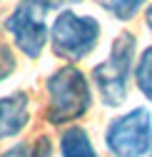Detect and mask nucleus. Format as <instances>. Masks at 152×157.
Returning <instances> with one entry per match:
<instances>
[{"label":"nucleus","instance_id":"1a4fd4ad","mask_svg":"<svg viewBox=\"0 0 152 157\" xmlns=\"http://www.w3.org/2000/svg\"><path fill=\"white\" fill-rule=\"evenodd\" d=\"M145 3H150V0H100V5L105 13H110L115 20L120 23H130L135 20V15L145 8Z\"/></svg>","mask_w":152,"mask_h":157},{"label":"nucleus","instance_id":"0eeeda50","mask_svg":"<svg viewBox=\"0 0 152 157\" xmlns=\"http://www.w3.org/2000/svg\"><path fill=\"white\" fill-rule=\"evenodd\" d=\"M60 155L63 157H97L87 130L82 127H67L60 135Z\"/></svg>","mask_w":152,"mask_h":157},{"label":"nucleus","instance_id":"4468645a","mask_svg":"<svg viewBox=\"0 0 152 157\" xmlns=\"http://www.w3.org/2000/svg\"><path fill=\"white\" fill-rule=\"evenodd\" d=\"M150 157H152V152H150Z\"/></svg>","mask_w":152,"mask_h":157},{"label":"nucleus","instance_id":"f03ea898","mask_svg":"<svg viewBox=\"0 0 152 157\" xmlns=\"http://www.w3.org/2000/svg\"><path fill=\"white\" fill-rule=\"evenodd\" d=\"M135 50L137 40L132 33H120L110 45L107 60L95 65L92 70V82L97 87L100 102L105 107H120L127 100V85L130 75H135Z\"/></svg>","mask_w":152,"mask_h":157},{"label":"nucleus","instance_id":"9d476101","mask_svg":"<svg viewBox=\"0 0 152 157\" xmlns=\"http://www.w3.org/2000/svg\"><path fill=\"white\" fill-rule=\"evenodd\" d=\"M13 72H15V52L8 43L0 40V82H5Z\"/></svg>","mask_w":152,"mask_h":157},{"label":"nucleus","instance_id":"39448f33","mask_svg":"<svg viewBox=\"0 0 152 157\" xmlns=\"http://www.w3.org/2000/svg\"><path fill=\"white\" fill-rule=\"evenodd\" d=\"M105 145L112 157H145L152 152V115L147 107H132L112 117L105 130Z\"/></svg>","mask_w":152,"mask_h":157},{"label":"nucleus","instance_id":"7ed1b4c3","mask_svg":"<svg viewBox=\"0 0 152 157\" xmlns=\"http://www.w3.org/2000/svg\"><path fill=\"white\" fill-rule=\"evenodd\" d=\"M55 8V0H20L5 17V33L13 37L15 48L25 57L37 60L50 43L48 17Z\"/></svg>","mask_w":152,"mask_h":157},{"label":"nucleus","instance_id":"6e6552de","mask_svg":"<svg viewBox=\"0 0 152 157\" xmlns=\"http://www.w3.org/2000/svg\"><path fill=\"white\" fill-rule=\"evenodd\" d=\"M135 82H137V90L145 95V100L152 102V45H147L137 63H135Z\"/></svg>","mask_w":152,"mask_h":157},{"label":"nucleus","instance_id":"20e7f679","mask_svg":"<svg viewBox=\"0 0 152 157\" xmlns=\"http://www.w3.org/2000/svg\"><path fill=\"white\" fill-rule=\"evenodd\" d=\"M100 30V23L92 15L60 10L50 25V48L60 60L80 63L97 48Z\"/></svg>","mask_w":152,"mask_h":157},{"label":"nucleus","instance_id":"9b49d317","mask_svg":"<svg viewBox=\"0 0 152 157\" xmlns=\"http://www.w3.org/2000/svg\"><path fill=\"white\" fill-rule=\"evenodd\" d=\"M0 157H35V150H32V145L17 142V145H13L10 150H5Z\"/></svg>","mask_w":152,"mask_h":157},{"label":"nucleus","instance_id":"f257e3e1","mask_svg":"<svg viewBox=\"0 0 152 157\" xmlns=\"http://www.w3.org/2000/svg\"><path fill=\"white\" fill-rule=\"evenodd\" d=\"M48 107H45V120L50 125H67L85 117L92 105V90L82 70H78L72 63L58 67L48 80Z\"/></svg>","mask_w":152,"mask_h":157},{"label":"nucleus","instance_id":"ddd939ff","mask_svg":"<svg viewBox=\"0 0 152 157\" xmlns=\"http://www.w3.org/2000/svg\"><path fill=\"white\" fill-rule=\"evenodd\" d=\"M145 23H147V30L152 33V3H150L147 10H145Z\"/></svg>","mask_w":152,"mask_h":157},{"label":"nucleus","instance_id":"423d86ee","mask_svg":"<svg viewBox=\"0 0 152 157\" xmlns=\"http://www.w3.org/2000/svg\"><path fill=\"white\" fill-rule=\"evenodd\" d=\"M30 122V97L25 92H13L0 97V142L17 137Z\"/></svg>","mask_w":152,"mask_h":157},{"label":"nucleus","instance_id":"f8f14e48","mask_svg":"<svg viewBox=\"0 0 152 157\" xmlns=\"http://www.w3.org/2000/svg\"><path fill=\"white\" fill-rule=\"evenodd\" d=\"M32 150H35V157H52V145L48 137H37Z\"/></svg>","mask_w":152,"mask_h":157}]
</instances>
